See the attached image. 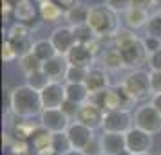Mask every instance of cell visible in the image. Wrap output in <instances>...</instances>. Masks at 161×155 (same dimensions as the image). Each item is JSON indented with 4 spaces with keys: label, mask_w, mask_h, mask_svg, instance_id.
Returning a JSON list of instances; mask_svg holds the SVG:
<instances>
[{
    "label": "cell",
    "mask_w": 161,
    "mask_h": 155,
    "mask_svg": "<svg viewBox=\"0 0 161 155\" xmlns=\"http://www.w3.org/2000/svg\"><path fill=\"white\" fill-rule=\"evenodd\" d=\"M11 155H29V150H33L29 144V141H20V139H15L11 144Z\"/></svg>",
    "instance_id": "1f68e13d"
},
{
    "label": "cell",
    "mask_w": 161,
    "mask_h": 155,
    "mask_svg": "<svg viewBox=\"0 0 161 155\" xmlns=\"http://www.w3.org/2000/svg\"><path fill=\"white\" fill-rule=\"evenodd\" d=\"M18 58V54H16L15 47L11 45L8 38L4 40V44H2V59H4V63H11V61H15Z\"/></svg>",
    "instance_id": "d6a6232c"
},
{
    "label": "cell",
    "mask_w": 161,
    "mask_h": 155,
    "mask_svg": "<svg viewBox=\"0 0 161 155\" xmlns=\"http://www.w3.org/2000/svg\"><path fill=\"white\" fill-rule=\"evenodd\" d=\"M150 155H161V153H150Z\"/></svg>",
    "instance_id": "c3c4849f"
},
{
    "label": "cell",
    "mask_w": 161,
    "mask_h": 155,
    "mask_svg": "<svg viewBox=\"0 0 161 155\" xmlns=\"http://www.w3.org/2000/svg\"><path fill=\"white\" fill-rule=\"evenodd\" d=\"M49 83H51V80H49V76L44 72V69L25 74V85H27V87H31V89L38 90V92H42V90L49 85Z\"/></svg>",
    "instance_id": "d4e9b609"
},
{
    "label": "cell",
    "mask_w": 161,
    "mask_h": 155,
    "mask_svg": "<svg viewBox=\"0 0 161 155\" xmlns=\"http://www.w3.org/2000/svg\"><path fill=\"white\" fill-rule=\"evenodd\" d=\"M102 150L105 155H118L119 152L127 150V141L125 133H116V132H103L102 135Z\"/></svg>",
    "instance_id": "e0dca14e"
},
{
    "label": "cell",
    "mask_w": 161,
    "mask_h": 155,
    "mask_svg": "<svg viewBox=\"0 0 161 155\" xmlns=\"http://www.w3.org/2000/svg\"><path fill=\"white\" fill-rule=\"evenodd\" d=\"M9 110L13 112L15 116L24 117V119H31V117H35V116H40L42 110H44L40 92L27 87V85L13 89Z\"/></svg>",
    "instance_id": "6da1fadb"
},
{
    "label": "cell",
    "mask_w": 161,
    "mask_h": 155,
    "mask_svg": "<svg viewBox=\"0 0 161 155\" xmlns=\"http://www.w3.org/2000/svg\"><path fill=\"white\" fill-rule=\"evenodd\" d=\"M67 61H69V65H76V67H85V69H91L92 63H94V52L89 49V45L85 44H76L71 49V51L67 52Z\"/></svg>",
    "instance_id": "9a60e30c"
},
{
    "label": "cell",
    "mask_w": 161,
    "mask_h": 155,
    "mask_svg": "<svg viewBox=\"0 0 161 155\" xmlns=\"http://www.w3.org/2000/svg\"><path fill=\"white\" fill-rule=\"evenodd\" d=\"M60 108L65 112V114H67L71 119H76V116H78V110H80V105H76V103H73V101H67V99H65V101H64V105H62Z\"/></svg>",
    "instance_id": "d590c367"
},
{
    "label": "cell",
    "mask_w": 161,
    "mask_h": 155,
    "mask_svg": "<svg viewBox=\"0 0 161 155\" xmlns=\"http://www.w3.org/2000/svg\"><path fill=\"white\" fill-rule=\"evenodd\" d=\"M38 4H42V2H47V0H36Z\"/></svg>",
    "instance_id": "7dc6e473"
},
{
    "label": "cell",
    "mask_w": 161,
    "mask_h": 155,
    "mask_svg": "<svg viewBox=\"0 0 161 155\" xmlns=\"http://www.w3.org/2000/svg\"><path fill=\"white\" fill-rule=\"evenodd\" d=\"M85 155H98V153H103V150H102V141H98L94 137V139L91 141V144H89L85 150Z\"/></svg>",
    "instance_id": "74e56055"
},
{
    "label": "cell",
    "mask_w": 161,
    "mask_h": 155,
    "mask_svg": "<svg viewBox=\"0 0 161 155\" xmlns=\"http://www.w3.org/2000/svg\"><path fill=\"white\" fill-rule=\"evenodd\" d=\"M13 18L16 20V23L27 25L31 31H36L40 27V23L44 22L40 18L38 8L33 4V0H20V2H16L15 9H13Z\"/></svg>",
    "instance_id": "8992f818"
},
{
    "label": "cell",
    "mask_w": 161,
    "mask_h": 155,
    "mask_svg": "<svg viewBox=\"0 0 161 155\" xmlns=\"http://www.w3.org/2000/svg\"><path fill=\"white\" fill-rule=\"evenodd\" d=\"M148 65H150V70H161V49L156 51L154 54H150Z\"/></svg>",
    "instance_id": "f35d334b"
},
{
    "label": "cell",
    "mask_w": 161,
    "mask_h": 155,
    "mask_svg": "<svg viewBox=\"0 0 161 155\" xmlns=\"http://www.w3.org/2000/svg\"><path fill=\"white\" fill-rule=\"evenodd\" d=\"M127 141V150L132 153H150L152 148V133L141 130L138 126H132L129 132L125 133Z\"/></svg>",
    "instance_id": "30bf717a"
},
{
    "label": "cell",
    "mask_w": 161,
    "mask_h": 155,
    "mask_svg": "<svg viewBox=\"0 0 161 155\" xmlns=\"http://www.w3.org/2000/svg\"><path fill=\"white\" fill-rule=\"evenodd\" d=\"M152 94H161V70H150Z\"/></svg>",
    "instance_id": "8d00e7d4"
},
{
    "label": "cell",
    "mask_w": 161,
    "mask_h": 155,
    "mask_svg": "<svg viewBox=\"0 0 161 155\" xmlns=\"http://www.w3.org/2000/svg\"><path fill=\"white\" fill-rule=\"evenodd\" d=\"M132 155H150V153H132Z\"/></svg>",
    "instance_id": "bcb514c9"
},
{
    "label": "cell",
    "mask_w": 161,
    "mask_h": 155,
    "mask_svg": "<svg viewBox=\"0 0 161 155\" xmlns=\"http://www.w3.org/2000/svg\"><path fill=\"white\" fill-rule=\"evenodd\" d=\"M40 126V125H38ZM36 125H33V123H27V121H24V123H18V125L13 126V137L15 139H20V141H29L31 135L36 132Z\"/></svg>",
    "instance_id": "4316f807"
},
{
    "label": "cell",
    "mask_w": 161,
    "mask_h": 155,
    "mask_svg": "<svg viewBox=\"0 0 161 155\" xmlns=\"http://www.w3.org/2000/svg\"><path fill=\"white\" fill-rule=\"evenodd\" d=\"M148 11L145 8H134L132 6L129 11H125L123 13V20H125V25L129 27V29H141V27H145L147 22H148Z\"/></svg>",
    "instance_id": "d6986e66"
},
{
    "label": "cell",
    "mask_w": 161,
    "mask_h": 155,
    "mask_svg": "<svg viewBox=\"0 0 161 155\" xmlns=\"http://www.w3.org/2000/svg\"><path fill=\"white\" fill-rule=\"evenodd\" d=\"M116 49L119 51V54H121V59H123L125 67L130 69V70H138V69H141L145 63H148L150 54L147 51L143 40H139L138 36H132L130 40H127L123 44L116 45Z\"/></svg>",
    "instance_id": "3957f363"
},
{
    "label": "cell",
    "mask_w": 161,
    "mask_h": 155,
    "mask_svg": "<svg viewBox=\"0 0 161 155\" xmlns=\"http://www.w3.org/2000/svg\"><path fill=\"white\" fill-rule=\"evenodd\" d=\"M134 126H138L141 130L148 133H159L161 132V114L152 103L141 105L136 114H134Z\"/></svg>",
    "instance_id": "5b68a950"
},
{
    "label": "cell",
    "mask_w": 161,
    "mask_h": 155,
    "mask_svg": "<svg viewBox=\"0 0 161 155\" xmlns=\"http://www.w3.org/2000/svg\"><path fill=\"white\" fill-rule=\"evenodd\" d=\"M134 126V119H132L129 110H110L105 112L103 117V132H116V133H127Z\"/></svg>",
    "instance_id": "9c48e42d"
},
{
    "label": "cell",
    "mask_w": 161,
    "mask_h": 155,
    "mask_svg": "<svg viewBox=\"0 0 161 155\" xmlns=\"http://www.w3.org/2000/svg\"><path fill=\"white\" fill-rule=\"evenodd\" d=\"M44 108H60L65 101V85L62 81H51L40 92Z\"/></svg>",
    "instance_id": "5bb4252c"
},
{
    "label": "cell",
    "mask_w": 161,
    "mask_h": 155,
    "mask_svg": "<svg viewBox=\"0 0 161 155\" xmlns=\"http://www.w3.org/2000/svg\"><path fill=\"white\" fill-rule=\"evenodd\" d=\"M67 67H69V61H67L65 56H54L51 58L49 61H45L44 63V72L49 76V80L51 81H62V80H65V72H67Z\"/></svg>",
    "instance_id": "ac0fdd59"
},
{
    "label": "cell",
    "mask_w": 161,
    "mask_h": 155,
    "mask_svg": "<svg viewBox=\"0 0 161 155\" xmlns=\"http://www.w3.org/2000/svg\"><path fill=\"white\" fill-rule=\"evenodd\" d=\"M118 155H132V152H129V150H123V152H119Z\"/></svg>",
    "instance_id": "ee69618b"
},
{
    "label": "cell",
    "mask_w": 161,
    "mask_h": 155,
    "mask_svg": "<svg viewBox=\"0 0 161 155\" xmlns=\"http://www.w3.org/2000/svg\"><path fill=\"white\" fill-rule=\"evenodd\" d=\"M38 13H40V18L47 23H54L58 22L60 18H62V13H64V9L60 8L56 2H53V0H47V2H42V4H38Z\"/></svg>",
    "instance_id": "44dd1931"
},
{
    "label": "cell",
    "mask_w": 161,
    "mask_h": 155,
    "mask_svg": "<svg viewBox=\"0 0 161 155\" xmlns=\"http://www.w3.org/2000/svg\"><path fill=\"white\" fill-rule=\"evenodd\" d=\"M64 155H85V152H83V150H74V148H71V150L65 152Z\"/></svg>",
    "instance_id": "7bdbcfd3"
},
{
    "label": "cell",
    "mask_w": 161,
    "mask_h": 155,
    "mask_svg": "<svg viewBox=\"0 0 161 155\" xmlns=\"http://www.w3.org/2000/svg\"><path fill=\"white\" fill-rule=\"evenodd\" d=\"M73 33H74V38H76V44H91L98 40L96 33L92 31V27L89 23H81V25H73Z\"/></svg>",
    "instance_id": "484cf974"
},
{
    "label": "cell",
    "mask_w": 161,
    "mask_h": 155,
    "mask_svg": "<svg viewBox=\"0 0 161 155\" xmlns=\"http://www.w3.org/2000/svg\"><path fill=\"white\" fill-rule=\"evenodd\" d=\"M53 2H56L64 11H69L71 8H74V6L78 4V0H53Z\"/></svg>",
    "instance_id": "ab89813d"
},
{
    "label": "cell",
    "mask_w": 161,
    "mask_h": 155,
    "mask_svg": "<svg viewBox=\"0 0 161 155\" xmlns=\"http://www.w3.org/2000/svg\"><path fill=\"white\" fill-rule=\"evenodd\" d=\"M105 4L110 9H114L118 15L119 13H125V11H129L132 8V0H105Z\"/></svg>",
    "instance_id": "836d02e7"
},
{
    "label": "cell",
    "mask_w": 161,
    "mask_h": 155,
    "mask_svg": "<svg viewBox=\"0 0 161 155\" xmlns=\"http://www.w3.org/2000/svg\"><path fill=\"white\" fill-rule=\"evenodd\" d=\"M89 94L85 83H65V99L73 101L76 105H83L85 101H89Z\"/></svg>",
    "instance_id": "ffe728a7"
},
{
    "label": "cell",
    "mask_w": 161,
    "mask_h": 155,
    "mask_svg": "<svg viewBox=\"0 0 161 155\" xmlns=\"http://www.w3.org/2000/svg\"><path fill=\"white\" fill-rule=\"evenodd\" d=\"M103 117H105V110L102 106H98L92 101H85L83 105H80L76 121H80L81 125L96 130V128H102L103 126Z\"/></svg>",
    "instance_id": "8fae6325"
},
{
    "label": "cell",
    "mask_w": 161,
    "mask_h": 155,
    "mask_svg": "<svg viewBox=\"0 0 161 155\" xmlns=\"http://www.w3.org/2000/svg\"><path fill=\"white\" fill-rule=\"evenodd\" d=\"M102 65L105 70H112V72H116L119 69H123L125 63L123 59H121V54L118 49H109V51L102 52Z\"/></svg>",
    "instance_id": "cb8c5ba5"
},
{
    "label": "cell",
    "mask_w": 161,
    "mask_h": 155,
    "mask_svg": "<svg viewBox=\"0 0 161 155\" xmlns=\"http://www.w3.org/2000/svg\"><path fill=\"white\" fill-rule=\"evenodd\" d=\"M98 155H105V153H98Z\"/></svg>",
    "instance_id": "681fc988"
},
{
    "label": "cell",
    "mask_w": 161,
    "mask_h": 155,
    "mask_svg": "<svg viewBox=\"0 0 161 155\" xmlns=\"http://www.w3.org/2000/svg\"><path fill=\"white\" fill-rule=\"evenodd\" d=\"M42 67H44V63H42L33 52H29V54H25V56L20 58V69H22L25 74L35 72V70H40Z\"/></svg>",
    "instance_id": "f1b7e54d"
},
{
    "label": "cell",
    "mask_w": 161,
    "mask_h": 155,
    "mask_svg": "<svg viewBox=\"0 0 161 155\" xmlns=\"http://www.w3.org/2000/svg\"><path fill=\"white\" fill-rule=\"evenodd\" d=\"M143 44H145L148 54H154L156 51H159L161 49V40L159 38H156V36H148V34H147V36L143 38Z\"/></svg>",
    "instance_id": "e575fe53"
},
{
    "label": "cell",
    "mask_w": 161,
    "mask_h": 155,
    "mask_svg": "<svg viewBox=\"0 0 161 155\" xmlns=\"http://www.w3.org/2000/svg\"><path fill=\"white\" fill-rule=\"evenodd\" d=\"M89 13H91V6L87 4H76L74 8H71L69 11H65L67 22L73 25H81V23L89 22Z\"/></svg>",
    "instance_id": "603a6c76"
},
{
    "label": "cell",
    "mask_w": 161,
    "mask_h": 155,
    "mask_svg": "<svg viewBox=\"0 0 161 155\" xmlns=\"http://www.w3.org/2000/svg\"><path fill=\"white\" fill-rule=\"evenodd\" d=\"M65 133L69 142H71V148H74V150H85L91 144V141L94 139V130L81 125L80 121L71 123V126L67 128Z\"/></svg>",
    "instance_id": "7c38bea8"
},
{
    "label": "cell",
    "mask_w": 161,
    "mask_h": 155,
    "mask_svg": "<svg viewBox=\"0 0 161 155\" xmlns=\"http://www.w3.org/2000/svg\"><path fill=\"white\" fill-rule=\"evenodd\" d=\"M127 92L132 96L134 101H143L152 94V85H150V72H147L143 69L138 70H130L125 76V80L121 81Z\"/></svg>",
    "instance_id": "277c9868"
},
{
    "label": "cell",
    "mask_w": 161,
    "mask_h": 155,
    "mask_svg": "<svg viewBox=\"0 0 161 155\" xmlns=\"http://www.w3.org/2000/svg\"><path fill=\"white\" fill-rule=\"evenodd\" d=\"M87 23L92 27V31L96 33V36L100 40H103V38H114L116 33L119 31L118 13L114 9H110L107 4H94V6H91Z\"/></svg>",
    "instance_id": "7a4b0ae2"
},
{
    "label": "cell",
    "mask_w": 161,
    "mask_h": 155,
    "mask_svg": "<svg viewBox=\"0 0 161 155\" xmlns=\"http://www.w3.org/2000/svg\"><path fill=\"white\" fill-rule=\"evenodd\" d=\"M40 125L51 133H65L71 126V117L62 108H44L40 114Z\"/></svg>",
    "instance_id": "52a82bcc"
},
{
    "label": "cell",
    "mask_w": 161,
    "mask_h": 155,
    "mask_svg": "<svg viewBox=\"0 0 161 155\" xmlns=\"http://www.w3.org/2000/svg\"><path fill=\"white\" fill-rule=\"evenodd\" d=\"M49 40L53 42L56 52L62 54V56H67V52L76 45V38H74L73 27H69V25H60V27H56L51 33Z\"/></svg>",
    "instance_id": "4fadbf2b"
},
{
    "label": "cell",
    "mask_w": 161,
    "mask_h": 155,
    "mask_svg": "<svg viewBox=\"0 0 161 155\" xmlns=\"http://www.w3.org/2000/svg\"><path fill=\"white\" fill-rule=\"evenodd\" d=\"M154 4H156V6H161V0H154Z\"/></svg>",
    "instance_id": "f6af8a7d"
},
{
    "label": "cell",
    "mask_w": 161,
    "mask_h": 155,
    "mask_svg": "<svg viewBox=\"0 0 161 155\" xmlns=\"http://www.w3.org/2000/svg\"><path fill=\"white\" fill-rule=\"evenodd\" d=\"M147 34L148 36H156L161 40V13H156V15H150L148 22L145 25Z\"/></svg>",
    "instance_id": "f546056e"
},
{
    "label": "cell",
    "mask_w": 161,
    "mask_h": 155,
    "mask_svg": "<svg viewBox=\"0 0 161 155\" xmlns=\"http://www.w3.org/2000/svg\"><path fill=\"white\" fill-rule=\"evenodd\" d=\"M31 52H33V54H35L42 63L49 61V59L54 58V56H58V52H56V49H54L53 42H51V40H47V38L35 42V44H33V51H31Z\"/></svg>",
    "instance_id": "7402d4cb"
},
{
    "label": "cell",
    "mask_w": 161,
    "mask_h": 155,
    "mask_svg": "<svg viewBox=\"0 0 161 155\" xmlns=\"http://www.w3.org/2000/svg\"><path fill=\"white\" fill-rule=\"evenodd\" d=\"M150 103L158 108V112L161 114V94H154L152 96V99H150Z\"/></svg>",
    "instance_id": "b9f144b4"
},
{
    "label": "cell",
    "mask_w": 161,
    "mask_h": 155,
    "mask_svg": "<svg viewBox=\"0 0 161 155\" xmlns=\"http://www.w3.org/2000/svg\"><path fill=\"white\" fill-rule=\"evenodd\" d=\"M53 148L58 155H64L71 150V142L67 139V133H54L53 135Z\"/></svg>",
    "instance_id": "4dcf8cb0"
},
{
    "label": "cell",
    "mask_w": 161,
    "mask_h": 155,
    "mask_svg": "<svg viewBox=\"0 0 161 155\" xmlns=\"http://www.w3.org/2000/svg\"><path fill=\"white\" fill-rule=\"evenodd\" d=\"M154 0H132V6L134 8H148V6H152Z\"/></svg>",
    "instance_id": "60d3db41"
},
{
    "label": "cell",
    "mask_w": 161,
    "mask_h": 155,
    "mask_svg": "<svg viewBox=\"0 0 161 155\" xmlns=\"http://www.w3.org/2000/svg\"><path fill=\"white\" fill-rule=\"evenodd\" d=\"M8 40L15 47L18 58L33 51V42H31V29L24 23H13L8 31Z\"/></svg>",
    "instance_id": "ba28073f"
},
{
    "label": "cell",
    "mask_w": 161,
    "mask_h": 155,
    "mask_svg": "<svg viewBox=\"0 0 161 155\" xmlns=\"http://www.w3.org/2000/svg\"><path fill=\"white\" fill-rule=\"evenodd\" d=\"M87 74H89V69H85V67L69 65L65 72V83H85Z\"/></svg>",
    "instance_id": "83f0119b"
},
{
    "label": "cell",
    "mask_w": 161,
    "mask_h": 155,
    "mask_svg": "<svg viewBox=\"0 0 161 155\" xmlns=\"http://www.w3.org/2000/svg\"><path fill=\"white\" fill-rule=\"evenodd\" d=\"M85 87H87L89 94H98L102 90L109 89V76L107 70L103 67H91L87 74V80H85Z\"/></svg>",
    "instance_id": "2e32d148"
}]
</instances>
